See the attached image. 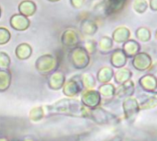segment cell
I'll return each instance as SVG.
<instances>
[{
    "instance_id": "6da1fadb",
    "label": "cell",
    "mask_w": 157,
    "mask_h": 141,
    "mask_svg": "<svg viewBox=\"0 0 157 141\" xmlns=\"http://www.w3.org/2000/svg\"><path fill=\"white\" fill-rule=\"evenodd\" d=\"M68 58L72 65L77 69H83L90 63V55L82 46L72 48L68 54Z\"/></svg>"
},
{
    "instance_id": "7a4b0ae2",
    "label": "cell",
    "mask_w": 157,
    "mask_h": 141,
    "mask_svg": "<svg viewBox=\"0 0 157 141\" xmlns=\"http://www.w3.org/2000/svg\"><path fill=\"white\" fill-rule=\"evenodd\" d=\"M58 66L57 59L52 54H44L40 56L35 62L37 71L42 75H47L56 69Z\"/></svg>"
},
{
    "instance_id": "3957f363",
    "label": "cell",
    "mask_w": 157,
    "mask_h": 141,
    "mask_svg": "<svg viewBox=\"0 0 157 141\" xmlns=\"http://www.w3.org/2000/svg\"><path fill=\"white\" fill-rule=\"evenodd\" d=\"M10 27L18 32H23L29 29L31 25V20L29 18H26L20 13H16L12 15L10 19Z\"/></svg>"
},
{
    "instance_id": "277c9868",
    "label": "cell",
    "mask_w": 157,
    "mask_h": 141,
    "mask_svg": "<svg viewBox=\"0 0 157 141\" xmlns=\"http://www.w3.org/2000/svg\"><path fill=\"white\" fill-rule=\"evenodd\" d=\"M81 78V76H80ZM83 88V84H82V79L78 80V76L70 79L64 86V89H63V91L64 93L67 95V96H69V97H72V96H76L78 95V93L82 91Z\"/></svg>"
},
{
    "instance_id": "5b68a950",
    "label": "cell",
    "mask_w": 157,
    "mask_h": 141,
    "mask_svg": "<svg viewBox=\"0 0 157 141\" xmlns=\"http://www.w3.org/2000/svg\"><path fill=\"white\" fill-rule=\"evenodd\" d=\"M61 43L66 47H77V45L80 43V36L76 31L72 29H67L61 35Z\"/></svg>"
},
{
    "instance_id": "8992f818",
    "label": "cell",
    "mask_w": 157,
    "mask_h": 141,
    "mask_svg": "<svg viewBox=\"0 0 157 141\" xmlns=\"http://www.w3.org/2000/svg\"><path fill=\"white\" fill-rule=\"evenodd\" d=\"M19 13L26 18L32 17L36 13L37 6L33 0H23L18 6Z\"/></svg>"
},
{
    "instance_id": "52a82bcc",
    "label": "cell",
    "mask_w": 157,
    "mask_h": 141,
    "mask_svg": "<svg viewBox=\"0 0 157 141\" xmlns=\"http://www.w3.org/2000/svg\"><path fill=\"white\" fill-rule=\"evenodd\" d=\"M65 82V76L62 72L55 71L53 72L48 80V85L53 90H59L62 88Z\"/></svg>"
},
{
    "instance_id": "ba28073f",
    "label": "cell",
    "mask_w": 157,
    "mask_h": 141,
    "mask_svg": "<svg viewBox=\"0 0 157 141\" xmlns=\"http://www.w3.org/2000/svg\"><path fill=\"white\" fill-rule=\"evenodd\" d=\"M33 54V48L28 43H21L15 49V54L20 60H26L31 57Z\"/></svg>"
},
{
    "instance_id": "9c48e42d",
    "label": "cell",
    "mask_w": 157,
    "mask_h": 141,
    "mask_svg": "<svg viewBox=\"0 0 157 141\" xmlns=\"http://www.w3.org/2000/svg\"><path fill=\"white\" fill-rule=\"evenodd\" d=\"M97 24L91 20H83L81 23V32L85 35H94L97 32Z\"/></svg>"
},
{
    "instance_id": "30bf717a",
    "label": "cell",
    "mask_w": 157,
    "mask_h": 141,
    "mask_svg": "<svg viewBox=\"0 0 157 141\" xmlns=\"http://www.w3.org/2000/svg\"><path fill=\"white\" fill-rule=\"evenodd\" d=\"M100 101V97H99V93L97 91H88L85 92L83 94L82 97V102L83 103L88 106V107H94L95 105H97L99 103Z\"/></svg>"
},
{
    "instance_id": "8fae6325",
    "label": "cell",
    "mask_w": 157,
    "mask_h": 141,
    "mask_svg": "<svg viewBox=\"0 0 157 141\" xmlns=\"http://www.w3.org/2000/svg\"><path fill=\"white\" fill-rule=\"evenodd\" d=\"M11 82V74L10 70L0 68V91H5L9 89Z\"/></svg>"
},
{
    "instance_id": "7c38bea8",
    "label": "cell",
    "mask_w": 157,
    "mask_h": 141,
    "mask_svg": "<svg viewBox=\"0 0 157 141\" xmlns=\"http://www.w3.org/2000/svg\"><path fill=\"white\" fill-rule=\"evenodd\" d=\"M112 41L110 38L108 37H102L99 41V43H98V46H99V49H100V52L101 53H106L107 51H109L112 47Z\"/></svg>"
},
{
    "instance_id": "4fadbf2b",
    "label": "cell",
    "mask_w": 157,
    "mask_h": 141,
    "mask_svg": "<svg viewBox=\"0 0 157 141\" xmlns=\"http://www.w3.org/2000/svg\"><path fill=\"white\" fill-rule=\"evenodd\" d=\"M112 76H113V71H111V69L108 67H104L98 73V80L100 82H105L110 80V78Z\"/></svg>"
},
{
    "instance_id": "5bb4252c",
    "label": "cell",
    "mask_w": 157,
    "mask_h": 141,
    "mask_svg": "<svg viewBox=\"0 0 157 141\" xmlns=\"http://www.w3.org/2000/svg\"><path fill=\"white\" fill-rule=\"evenodd\" d=\"M10 32L5 27H0V45L7 44L10 42Z\"/></svg>"
},
{
    "instance_id": "9a60e30c",
    "label": "cell",
    "mask_w": 157,
    "mask_h": 141,
    "mask_svg": "<svg viewBox=\"0 0 157 141\" xmlns=\"http://www.w3.org/2000/svg\"><path fill=\"white\" fill-rule=\"evenodd\" d=\"M124 62H125V61H124L122 53L119 52V51H116V52L114 53L112 58H111V63L113 64V65L118 67V66L123 65Z\"/></svg>"
},
{
    "instance_id": "2e32d148",
    "label": "cell",
    "mask_w": 157,
    "mask_h": 141,
    "mask_svg": "<svg viewBox=\"0 0 157 141\" xmlns=\"http://www.w3.org/2000/svg\"><path fill=\"white\" fill-rule=\"evenodd\" d=\"M10 65V57L8 54L0 52V68L7 69Z\"/></svg>"
},
{
    "instance_id": "e0dca14e",
    "label": "cell",
    "mask_w": 157,
    "mask_h": 141,
    "mask_svg": "<svg viewBox=\"0 0 157 141\" xmlns=\"http://www.w3.org/2000/svg\"><path fill=\"white\" fill-rule=\"evenodd\" d=\"M83 48L86 50V52L90 54H93L96 51V43L94 41H87L83 46Z\"/></svg>"
},
{
    "instance_id": "ac0fdd59",
    "label": "cell",
    "mask_w": 157,
    "mask_h": 141,
    "mask_svg": "<svg viewBox=\"0 0 157 141\" xmlns=\"http://www.w3.org/2000/svg\"><path fill=\"white\" fill-rule=\"evenodd\" d=\"M71 7L75 9H80L83 7L85 0H69Z\"/></svg>"
},
{
    "instance_id": "d6986e66",
    "label": "cell",
    "mask_w": 157,
    "mask_h": 141,
    "mask_svg": "<svg viewBox=\"0 0 157 141\" xmlns=\"http://www.w3.org/2000/svg\"><path fill=\"white\" fill-rule=\"evenodd\" d=\"M47 1H49V2H53V3H56V2L60 1V0H47Z\"/></svg>"
},
{
    "instance_id": "ffe728a7",
    "label": "cell",
    "mask_w": 157,
    "mask_h": 141,
    "mask_svg": "<svg viewBox=\"0 0 157 141\" xmlns=\"http://www.w3.org/2000/svg\"><path fill=\"white\" fill-rule=\"evenodd\" d=\"M1 16H2V9L0 7V18H1Z\"/></svg>"
},
{
    "instance_id": "44dd1931",
    "label": "cell",
    "mask_w": 157,
    "mask_h": 141,
    "mask_svg": "<svg viewBox=\"0 0 157 141\" xmlns=\"http://www.w3.org/2000/svg\"><path fill=\"white\" fill-rule=\"evenodd\" d=\"M3 141H8V140H7V139H4V140H3Z\"/></svg>"
}]
</instances>
